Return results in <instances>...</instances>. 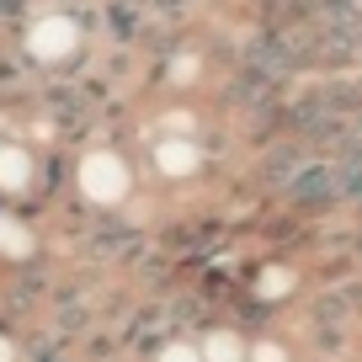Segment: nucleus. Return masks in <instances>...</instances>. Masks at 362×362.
Returning a JSON list of instances; mask_svg holds the SVG:
<instances>
[{
    "instance_id": "obj_1",
    "label": "nucleus",
    "mask_w": 362,
    "mask_h": 362,
    "mask_svg": "<svg viewBox=\"0 0 362 362\" xmlns=\"http://www.w3.org/2000/svg\"><path fill=\"white\" fill-rule=\"evenodd\" d=\"M69 181L86 197V208H96V214H112V208H123L134 197V165L117 149H86L75 160V170H69Z\"/></svg>"
},
{
    "instance_id": "obj_2",
    "label": "nucleus",
    "mask_w": 362,
    "mask_h": 362,
    "mask_svg": "<svg viewBox=\"0 0 362 362\" xmlns=\"http://www.w3.org/2000/svg\"><path fill=\"white\" fill-rule=\"evenodd\" d=\"M283 203L293 208V214H304V218H315V214H330V208H341V203H346V192H341L336 160H330V155H315V160H309V165L298 170L293 181H288Z\"/></svg>"
},
{
    "instance_id": "obj_3",
    "label": "nucleus",
    "mask_w": 362,
    "mask_h": 362,
    "mask_svg": "<svg viewBox=\"0 0 362 362\" xmlns=\"http://www.w3.org/2000/svg\"><path fill=\"white\" fill-rule=\"evenodd\" d=\"M27 197H43V155L0 139V208H27Z\"/></svg>"
},
{
    "instance_id": "obj_4",
    "label": "nucleus",
    "mask_w": 362,
    "mask_h": 362,
    "mask_svg": "<svg viewBox=\"0 0 362 362\" xmlns=\"http://www.w3.org/2000/svg\"><path fill=\"white\" fill-rule=\"evenodd\" d=\"M149 165L165 181H192V176L208 170V149L197 144V139H187V134H165L155 144V155H149Z\"/></svg>"
},
{
    "instance_id": "obj_5",
    "label": "nucleus",
    "mask_w": 362,
    "mask_h": 362,
    "mask_svg": "<svg viewBox=\"0 0 362 362\" xmlns=\"http://www.w3.org/2000/svg\"><path fill=\"white\" fill-rule=\"evenodd\" d=\"M43 256V240H37V229L27 224L22 208H0V267H33V261Z\"/></svg>"
},
{
    "instance_id": "obj_6",
    "label": "nucleus",
    "mask_w": 362,
    "mask_h": 362,
    "mask_svg": "<svg viewBox=\"0 0 362 362\" xmlns=\"http://www.w3.org/2000/svg\"><path fill=\"white\" fill-rule=\"evenodd\" d=\"M250 304L256 309H277V304H288V298L298 293V272L288 267V261H267V267H256L250 272Z\"/></svg>"
},
{
    "instance_id": "obj_7",
    "label": "nucleus",
    "mask_w": 362,
    "mask_h": 362,
    "mask_svg": "<svg viewBox=\"0 0 362 362\" xmlns=\"http://www.w3.org/2000/svg\"><path fill=\"white\" fill-rule=\"evenodd\" d=\"M203 362H250V330L240 325H203L197 330Z\"/></svg>"
},
{
    "instance_id": "obj_8",
    "label": "nucleus",
    "mask_w": 362,
    "mask_h": 362,
    "mask_svg": "<svg viewBox=\"0 0 362 362\" xmlns=\"http://www.w3.org/2000/svg\"><path fill=\"white\" fill-rule=\"evenodd\" d=\"M250 362H298V351H293V341L261 330V336H250Z\"/></svg>"
},
{
    "instance_id": "obj_9",
    "label": "nucleus",
    "mask_w": 362,
    "mask_h": 362,
    "mask_svg": "<svg viewBox=\"0 0 362 362\" xmlns=\"http://www.w3.org/2000/svg\"><path fill=\"white\" fill-rule=\"evenodd\" d=\"M155 362H203V346L197 336H165L155 346Z\"/></svg>"
},
{
    "instance_id": "obj_10",
    "label": "nucleus",
    "mask_w": 362,
    "mask_h": 362,
    "mask_svg": "<svg viewBox=\"0 0 362 362\" xmlns=\"http://www.w3.org/2000/svg\"><path fill=\"white\" fill-rule=\"evenodd\" d=\"M0 362H27V346L11 325H0Z\"/></svg>"
}]
</instances>
